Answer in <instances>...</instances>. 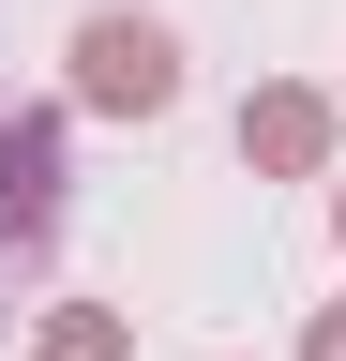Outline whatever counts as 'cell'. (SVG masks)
<instances>
[{
  "instance_id": "cell-6",
  "label": "cell",
  "mask_w": 346,
  "mask_h": 361,
  "mask_svg": "<svg viewBox=\"0 0 346 361\" xmlns=\"http://www.w3.org/2000/svg\"><path fill=\"white\" fill-rule=\"evenodd\" d=\"M331 241H346V196H331Z\"/></svg>"
},
{
  "instance_id": "cell-5",
  "label": "cell",
  "mask_w": 346,
  "mask_h": 361,
  "mask_svg": "<svg viewBox=\"0 0 346 361\" xmlns=\"http://www.w3.org/2000/svg\"><path fill=\"white\" fill-rule=\"evenodd\" d=\"M301 361H346V301H331V316H316V346H301Z\"/></svg>"
},
{
  "instance_id": "cell-2",
  "label": "cell",
  "mask_w": 346,
  "mask_h": 361,
  "mask_svg": "<svg viewBox=\"0 0 346 361\" xmlns=\"http://www.w3.org/2000/svg\"><path fill=\"white\" fill-rule=\"evenodd\" d=\"M46 226H61V121L0 90V271L46 241Z\"/></svg>"
},
{
  "instance_id": "cell-4",
  "label": "cell",
  "mask_w": 346,
  "mask_h": 361,
  "mask_svg": "<svg viewBox=\"0 0 346 361\" xmlns=\"http://www.w3.org/2000/svg\"><path fill=\"white\" fill-rule=\"evenodd\" d=\"M121 346H136V331H121L106 301H61V316H46V361H121Z\"/></svg>"
},
{
  "instance_id": "cell-1",
  "label": "cell",
  "mask_w": 346,
  "mask_h": 361,
  "mask_svg": "<svg viewBox=\"0 0 346 361\" xmlns=\"http://www.w3.org/2000/svg\"><path fill=\"white\" fill-rule=\"evenodd\" d=\"M75 90H91L106 121H166L181 106V45H166L151 16H91L75 30Z\"/></svg>"
},
{
  "instance_id": "cell-3",
  "label": "cell",
  "mask_w": 346,
  "mask_h": 361,
  "mask_svg": "<svg viewBox=\"0 0 346 361\" xmlns=\"http://www.w3.org/2000/svg\"><path fill=\"white\" fill-rule=\"evenodd\" d=\"M241 151L256 166H331V90H256V106H241Z\"/></svg>"
}]
</instances>
